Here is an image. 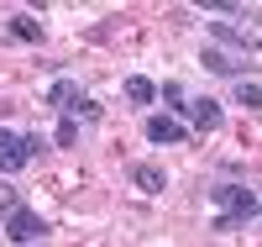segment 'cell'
<instances>
[{
	"label": "cell",
	"mask_w": 262,
	"mask_h": 247,
	"mask_svg": "<svg viewBox=\"0 0 262 247\" xmlns=\"http://www.w3.org/2000/svg\"><path fill=\"white\" fill-rule=\"evenodd\" d=\"M131 179H137V189H142V195H163V189H168V174H163V168H152V163H142Z\"/></svg>",
	"instance_id": "7c38bea8"
},
{
	"label": "cell",
	"mask_w": 262,
	"mask_h": 247,
	"mask_svg": "<svg viewBox=\"0 0 262 247\" xmlns=\"http://www.w3.org/2000/svg\"><path fill=\"white\" fill-rule=\"evenodd\" d=\"M189 121H194V131H205V137H210V131H221L226 105H221V100H210V95H200V100L189 95Z\"/></svg>",
	"instance_id": "8992f818"
},
{
	"label": "cell",
	"mask_w": 262,
	"mask_h": 247,
	"mask_svg": "<svg viewBox=\"0 0 262 247\" xmlns=\"http://www.w3.org/2000/svg\"><path fill=\"white\" fill-rule=\"evenodd\" d=\"M200 63H205V74H215V79H231V84H242V79L252 74V58H242V53H226V48H215V42H205V48H200Z\"/></svg>",
	"instance_id": "277c9868"
},
{
	"label": "cell",
	"mask_w": 262,
	"mask_h": 247,
	"mask_svg": "<svg viewBox=\"0 0 262 247\" xmlns=\"http://www.w3.org/2000/svg\"><path fill=\"white\" fill-rule=\"evenodd\" d=\"M74 121H84V126H100V121H105V110H100V100H84V105L74 110Z\"/></svg>",
	"instance_id": "9a60e30c"
},
{
	"label": "cell",
	"mask_w": 262,
	"mask_h": 247,
	"mask_svg": "<svg viewBox=\"0 0 262 247\" xmlns=\"http://www.w3.org/2000/svg\"><path fill=\"white\" fill-rule=\"evenodd\" d=\"M210 200H215V221L210 232L226 237V232H242L262 221V195L252 184H231V179H210Z\"/></svg>",
	"instance_id": "6da1fadb"
},
{
	"label": "cell",
	"mask_w": 262,
	"mask_h": 247,
	"mask_svg": "<svg viewBox=\"0 0 262 247\" xmlns=\"http://www.w3.org/2000/svg\"><path fill=\"white\" fill-rule=\"evenodd\" d=\"M257 226H262V221H257Z\"/></svg>",
	"instance_id": "e0dca14e"
},
{
	"label": "cell",
	"mask_w": 262,
	"mask_h": 247,
	"mask_svg": "<svg viewBox=\"0 0 262 247\" xmlns=\"http://www.w3.org/2000/svg\"><path fill=\"white\" fill-rule=\"evenodd\" d=\"M126 100L137 105V110H147L152 100H158V84H152L147 74H126Z\"/></svg>",
	"instance_id": "30bf717a"
},
{
	"label": "cell",
	"mask_w": 262,
	"mask_h": 247,
	"mask_svg": "<svg viewBox=\"0 0 262 247\" xmlns=\"http://www.w3.org/2000/svg\"><path fill=\"white\" fill-rule=\"evenodd\" d=\"M37 153H48L42 131H11V126H0V174H21Z\"/></svg>",
	"instance_id": "7a4b0ae2"
},
{
	"label": "cell",
	"mask_w": 262,
	"mask_h": 247,
	"mask_svg": "<svg viewBox=\"0 0 262 247\" xmlns=\"http://www.w3.org/2000/svg\"><path fill=\"white\" fill-rule=\"evenodd\" d=\"M158 100L168 105V116H189V89H184L179 79H163V84H158Z\"/></svg>",
	"instance_id": "9c48e42d"
},
{
	"label": "cell",
	"mask_w": 262,
	"mask_h": 247,
	"mask_svg": "<svg viewBox=\"0 0 262 247\" xmlns=\"http://www.w3.org/2000/svg\"><path fill=\"white\" fill-rule=\"evenodd\" d=\"M142 131H147V142H158V147H173V142H184V137H189L184 121H173V116H147Z\"/></svg>",
	"instance_id": "52a82bcc"
},
{
	"label": "cell",
	"mask_w": 262,
	"mask_h": 247,
	"mask_svg": "<svg viewBox=\"0 0 262 247\" xmlns=\"http://www.w3.org/2000/svg\"><path fill=\"white\" fill-rule=\"evenodd\" d=\"M42 100H48V110H58V116H74V110L90 100V95H84V84H79V79H53Z\"/></svg>",
	"instance_id": "5b68a950"
},
{
	"label": "cell",
	"mask_w": 262,
	"mask_h": 247,
	"mask_svg": "<svg viewBox=\"0 0 262 247\" xmlns=\"http://www.w3.org/2000/svg\"><path fill=\"white\" fill-rule=\"evenodd\" d=\"M0 221H6V242H16V247L48 242V221H42V211H32V205H16L11 216H0Z\"/></svg>",
	"instance_id": "3957f363"
},
{
	"label": "cell",
	"mask_w": 262,
	"mask_h": 247,
	"mask_svg": "<svg viewBox=\"0 0 262 247\" xmlns=\"http://www.w3.org/2000/svg\"><path fill=\"white\" fill-rule=\"evenodd\" d=\"M79 142V121L74 116H58V131H53V147H74Z\"/></svg>",
	"instance_id": "5bb4252c"
},
{
	"label": "cell",
	"mask_w": 262,
	"mask_h": 247,
	"mask_svg": "<svg viewBox=\"0 0 262 247\" xmlns=\"http://www.w3.org/2000/svg\"><path fill=\"white\" fill-rule=\"evenodd\" d=\"M205 11H210V16H226V21H262V11L242 6V0H210Z\"/></svg>",
	"instance_id": "8fae6325"
},
{
	"label": "cell",
	"mask_w": 262,
	"mask_h": 247,
	"mask_svg": "<svg viewBox=\"0 0 262 247\" xmlns=\"http://www.w3.org/2000/svg\"><path fill=\"white\" fill-rule=\"evenodd\" d=\"M231 95H236V105H242V110H262V84H257V79H242Z\"/></svg>",
	"instance_id": "4fadbf2b"
},
{
	"label": "cell",
	"mask_w": 262,
	"mask_h": 247,
	"mask_svg": "<svg viewBox=\"0 0 262 247\" xmlns=\"http://www.w3.org/2000/svg\"><path fill=\"white\" fill-rule=\"evenodd\" d=\"M6 32H11L16 42H27V48H42V37H48L32 11H11V16H6Z\"/></svg>",
	"instance_id": "ba28073f"
},
{
	"label": "cell",
	"mask_w": 262,
	"mask_h": 247,
	"mask_svg": "<svg viewBox=\"0 0 262 247\" xmlns=\"http://www.w3.org/2000/svg\"><path fill=\"white\" fill-rule=\"evenodd\" d=\"M16 205H27V200H21V195H16L11 184H0V216H11Z\"/></svg>",
	"instance_id": "2e32d148"
},
{
	"label": "cell",
	"mask_w": 262,
	"mask_h": 247,
	"mask_svg": "<svg viewBox=\"0 0 262 247\" xmlns=\"http://www.w3.org/2000/svg\"><path fill=\"white\" fill-rule=\"evenodd\" d=\"M257 195H262V189H257Z\"/></svg>",
	"instance_id": "ac0fdd59"
}]
</instances>
